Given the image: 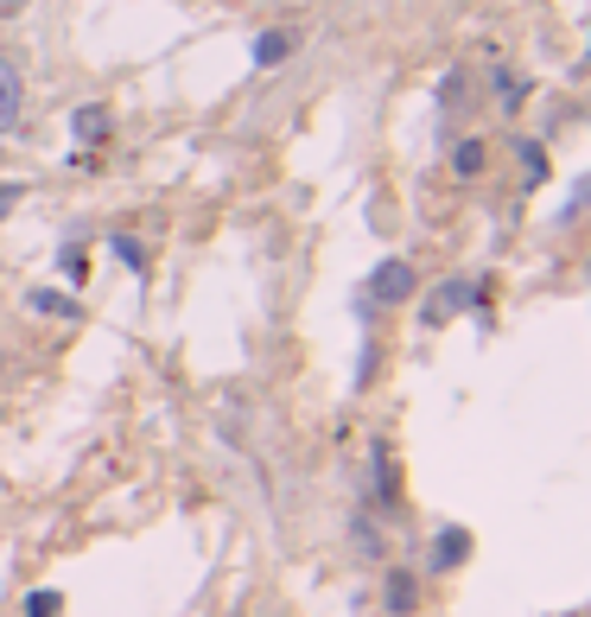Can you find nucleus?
Returning a JSON list of instances; mask_svg holds the SVG:
<instances>
[{
    "instance_id": "f257e3e1",
    "label": "nucleus",
    "mask_w": 591,
    "mask_h": 617,
    "mask_svg": "<svg viewBox=\"0 0 591 617\" xmlns=\"http://www.w3.org/2000/svg\"><path fill=\"white\" fill-rule=\"evenodd\" d=\"M413 293H420V274H413V261H401V255H388L376 274H369V306H408Z\"/></svg>"
},
{
    "instance_id": "f03ea898",
    "label": "nucleus",
    "mask_w": 591,
    "mask_h": 617,
    "mask_svg": "<svg viewBox=\"0 0 591 617\" xmlns=\"http://www.w3.org/2000/svg\"><path fill=\"white\" fill-rule=\"evenodd\" d=\"M20 103H27V77H20V57L0 52V134L20 128Z\"/></svg>"
},
{
    "instance_id": "7ed1b4c3",
    "label": "nucleus",
    "mask_w": 591,
    "mask_h": 617,
    "mask_svg": "<svg viewBox=\"0 0 591 617\" xmlns=\"http://www.w3.org/2000/svg\"><path fill=\"white\" fill-rule=\"evenodd\" d=\"M464 554H471V529H458V522H452V529H439V535H433V554H426V566H433V573H452V566H464Z\"/></svg>"
},
{
    "instance_id": "20e7f679",
    "label": "nucleus",
    "mask_w": 591,
    "mask_h": 617,
    "mask_svg": "<svg viewBox=\"0 0 591 617\" xmlns=\"http://www.w3.org/2000/svg\"><path fill=\"white\" fill-rule=\"evenodd\" d=\"M471 300H477V286H471V281H445L433 300H426V325H445V318H458Z\"/></svg>"
},
{
    "instance_id": "39448f33",
    "label": "nucleus",
    "mask_w": 591,
    "mask_h": 617,
    "mask_svg": "<svg viewBox=\"0 0 591 617\" xmlns=\"http://www.w3.org/2000/svg\"><path fill=\"white\" fill-rule=\"evenodd\" d=\"M299 52V32H286V27H274V32H261L255 39V71H274V64H286V57Z\"/></svg>"
},
{
    "instance_id": "423d86ee",
    "label": "nucleus",
    "mask_w": 591,
    "mask_h": 617,
    "mask_svg": "<svg viewBox=\"0 0 591 617\" xmlns=\"http://www.w3.org/2000/svg\"><path fill=\"white\" fill-rule=\"evenodd\" d=\"M71 134H77L83 147H96V140H108V134H115V115H108L103 103H83L77 115H71Z\"/></svg>"
},
{
    "instance_id": "0eeeda50",
    "label": "nucleus",
    "mask_w": 591,
    "mask_h": 617,
    "mask_svg": "<svg viewBox=\"0 0 591 617\" xmlns=\"http://www.w3.org/2000/svg\"><path fill=\"white\" fill-rule=\"evenodd\" d=\"M369 464H376V503H382V510H394V496H401V478H394V459H388V446H376V452H369Z\"/></svg>"
},
{
    "instance_id": "6e6552de",
    "label": "nucleus",
    "mask_w": 591,
    "mask_h": 617,
    "mask_svg": "<svg viewBox=\"0 0 591 617\" xmlns=\"http://www.w3.org/2000/svg\"><path fill=\"white\" fill-rule=\"evenodd\" d=\"M27 306H32V312H45V318H77V312H83L71 293H52V286H32Z\"/></svg>"
},
{
    "instance_id": "1a4fd4ad",
    "label": "nucleus",
    "mask_w": 591,
    "mask_h": 617,
    "mask_svg": "<svg viewBox=\"0 0 591 617\" xmlns=\"http://www.w3.org/2000/svg\"><path fill=\"white\" fill-rule=\"evenodd\" d=\"M413 598H420L413 573H408V566H394V573H388V611H394V617H408V611H413Z\"/></svg>"
},
{
    "instance_id": "9d476101",
    "label": "nucleus",
    "mask_w": 591,
    "mask_h": 617,
    "mask_svg": "<svg viewBox=\"0 0 591 617\" xmlns=\"http://www.w3.org/2000/svg\"><path fill=\"white\" fill-rule=\"evenodd\" d=\"M515 159H521V185L547 179V147H540V140H515Z\"/></svg>"
},
{
    "instance_id": "9b49d317",
    "label": "nucleus",
    "mask_w": 591,
    "mask_h": 617,
    "mask_svg": "<svg viewBox=\"0 0 591 617\" xmlns=\"http://www.w3.org/2000/svg\"><path fill=\"white\" fill-rule=\"evenodd\" d=\"M452 172H458V179H477V172H484V140H477V134L452 147Z\"/></svg>"
},
{
    "instance_id": "f8f14e48",
    "label": "nucleus",
    "mask_w": 591,
    "mask_h": 617,
    "mask_svg": "<svg viewBox=\"0 0 591 617\" xmlns=\"http://www.w3.org/2000/svg\"><path fill=\"white\" fill-rule=\"evenodd\" d=\"M108 255L122 261L128 274H147V242H134V236H108Z\"/></svg>"
},
{
    "instance_id": "ddd939ff",
    "label": "nucleus",
    "mask_w": 591,
    "mask_h": 617,
    "mask_svg": "<svg viewBox=\"0 0 591 617\" xmlns=\"http://www.w3.org/2000/svg\"><path fill=\"white\" fill-rule=\"evenodd\" d=\"M521 96H528V90L515 83V71H509V64H496V103L509 108V115H521Z\"/></svg>"
},
{
    "instance_id": "4468645a",
    "label": "nucleus",
    "mask_w": 591,
    "mask_h": 617,
    "mask_svg": "<svg viewBox=\"0 0 591 617\" xmlns=\"http://www.w3.org/2000/svg\"><path fill=\"white\" fill-rule=\"evenodd\" d=\"M64 611V592H32L27 598V617H57Z\"/></svg>"
},
{
    "instance_id": "2eb2a0df",
    "label": "nucleus",
    "mask_w": 591,
    "mask_h": 617,
    "mask_svg": "<svg viewBox=\"0 0 591 617\" xmlns=\"http://www.w3.org/2000/svg\"><path fill=\"white\" fill-rule=\"evenodd\" d=\"M57 268H64V274H71V281H83V274H89V255H83L77 242H71V249H64V255H57Z\"/></svg>"
},
{
    "instance_id": "dca6fc26",
    "label": "nucleus",
    "mask_w": 591,
    "mask_h": 617,
    "mask_svg": "<svg viewBox=\"0 0 591 617\" xmlns=\"http://www.w3.org/2000/svg\"><path fill=\"white\" fill-rule=\"evenodd\" d=\"M591 205V172H585V179H579V185H572V205H566V217H579V210H585Z\"/></svg>"
},
{
    "instance_id": "f3484780",
    "label": "nucleus",
    "mask_w": 591,
    "mask_h": 617,
    "mask_svg": "<svg viewBox=\"0 0 591 617\" xmlns=\"http://www.w3.org/2000/svg\"><path fill=\"white\" fill-rule=\"evenodd\" d=\"M20 198H27V185H0V217H7V210L20 205Z\"/></svg>"
}]
</instances>
